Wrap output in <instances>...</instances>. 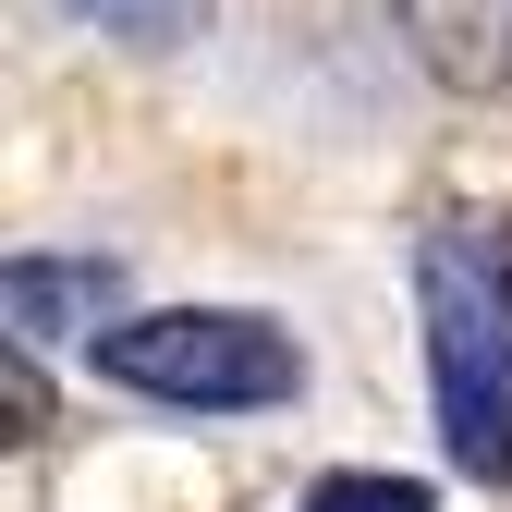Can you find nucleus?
Instances as JSON below:
<instances>
[{"instance_id": "obj_5", "label": "nucleus", "mask_w": 512, "mask_h": 512, "mask_svg": "<svg viewBox=\"0 0 512 512\" xmlns=\"http://www.w3.org/2000/svg\"><path fill=\"white\" fill-rule=\"evenodd\" d=\"M293 512H439V488H427V476H366V464H354V476H317Z\"/></svg>"}, {"instance_id": "obj_1", "label": "nucleus", "mask_w": 512, "mask_h": 512, "mask_svg": "<svg viewBox=\"0 0 512 512\" xmlns=\"http://www.w3.org/2000/svg\"><path fill=\"white\" fill-rule=\"evenodd\" d=\"M415 317H427V391L439 452L476 488H512V220L439 208L415 232Z\"/></svg>"}, {"instance_id": "obj_7", "label": "nucleus", "mask_w": 512, "mask_h": 512, "mask_svg": "<svg viewBox=\"0 0 512 512\" xmlns=\"http://www.w3.org/2000/svg\"><path fill=\"white\" fill-rule=\"evenodd\" d=\"M0 439H49V378H37V354H13V391H0Z\"/></svg>"}, {"instance_id": "obj_6", "label": "nucleus", "mask_w": 512, "mask_h": 512, "mask_svg": "<svg viewBox=\"0 0 512 512\" xmlns=\"http://www.w3.org/2000/svg\"><path fill=\"white\" fill-rule=\"evenodd\" d=\"M86 25H110V37H135V49H183L208 25V0H74Z\"/></svg>"}, {"instance_id": "obj_2", "label": "nucleus", "mask_w": 512, "mask_h": 512, "mask_svg": "<svg viewBox=\"0 0 512 512\" xmlns=\"http://www.w3.org/2000/svg\"><path fill=\"white\" fill-rule=\"evenodd\" d=\"M98 378L183 403V415H269L305 391V342L256 305H147L122 330H98Z\"/></svg>"}, {"instance_id": "obj_3", "label": "nucleus", "mask_w": 512, "mask_h": 512, "mask_svg": "<svg viewBox=\"0 0 512 512\" xmlns=\"http://www.w3.org/2000/svg\"><path fill=\"white\" fill-rule=\"evenodd\" d=\"M0 317H13V354H49V342H86L122 330V269L110 256H13L0 269Z\"/></svg>"}, {"instance_id": "obj_4", "label": "nucleus", "mask_w": 512, "mask_h": 512, "mask_svg": "<svg viewBox=\"0 0 512 512\" xmlns=\"http://www.w3.org/2000/svg\"><path fill=\"white\" fill-rule=\"evenodd\" d=\"M391 13H403V49L439 86H464V98L512 86V0H391Z\"/></svg>"}]
</instances>
